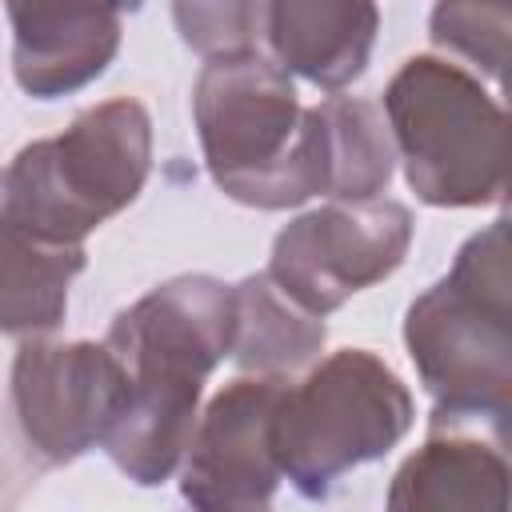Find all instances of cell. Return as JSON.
Here are the masks:
<instances>
[{"label":"cell","instance_id":"obj_7","mask_svg":"<svg viewBox=\"0 0 512 512\" xmlns=\"http://www.w3.org/2000/svg\"><path fill=\"white\" fill-rule=\"evenodd\" d=\"M412 228V212L400 200L324 204L276 232L264 276L300 312L324 320L404 264Z\"/></svg>","mask_w":512,"mask_h":512},{"label":"cell","instance_id":"obj_5","mask_svg":"<svg viewBox=\"0 0 512 512\" xmlns=\"http://www.w3.org/2000/svg\"><path fill=\"white\" fill-rule=\"evenodd\" d=\"M412 420L404 380L368 348H340L280 388L268 444L280 476L304 500H324L344 472L392 452Z\"/></svg>","mask_w":512,"mask_h":512},{"label":"cell","instance_id":"obj_15","mask_svg":"<svg viewBox=\"0 0 512 512\" xmlns=\"http://www.w3.org/2000/svg\"><path fill=\"white\" fill-rule=\"evenodd\" d=\"M328 156V196L332 204L380 200L396 172V148L380 104L364 96H328L316 104Z\"/></svg>","mask_w":512,"mask_h":512},{"label":"cell","instance_id":"obj_17","mask_svg":"<svg viewBox=\"0 0 512 512\" xmlns=\"http://www.w3.org/2000/svg\"><path fill=\"white\" fill-rule=\"evenodd\" d=\"M180 40L204 60L260 52L264 44V4L224 0V4H172Z\"/></svg>","mask_w":512,"mask_h":512},{"label":"cell","instance_id":"obj_9","mask_svg":"<svg viewBox=\"0 0 512 512\" xmlns=\"http://www.w3.org/2000/svg\"><path fill=\"white\" fill-rule=\"evenodd\" d=\"M284 384L240 376L208 400L180 460V496L192 512H272L280 468L268 424Z\"/></svg>","mask_w":512,"mask_h":512},{"label":"cell","instance_id":"obj_1","mask_svg":"<svg viewBox=\"0 0 512 512\" xmlns=\"http://www.w3.org/2000/svg\"><path fill=\"white\" fill-rule=\"evenodd\" d=\"M232 340L236 288L204 272L172 276L116 312L104 348L120 364L124 408L104 452L128 480L152 488L180 468L204 384L232 356Z\"/></svg>","mask_w":512,"mask_h":512},{"label":"cell","instance_id":"obj_13","mask_svg":"<svg viewBox=\"0 0 512 512\" xmlns=\"http://www.w3.org/2000/svg\"><path fill=\"white\" fill-rule=\"evenodd\" d=\"M84 264V248H56L24 236L0 204V332L40 340L60 328L68 288Z\"/></svg>","mask_w":512,"mask_h":512},{"label":"cell","instance_id":"obj_2","mask_svg":"<svg viewBox=\"0 0 512 512\" xmlns=\"http://www.w3.org/2000/svg\"><path fill=\"white\" fill-rule=\"evenodd\" d=\"M408 356L432 396V428L488 420L504 440L512 408V260L508 220L468 236L404 316Z\"/></svg>","mask_w":512,"mask_h":512},{"label":"cell","instance_id":"obj_11","mask_svg":"<svg viewBox=\"0 0 512 512\" xmlns=\"http://www.w3.org/2000/svg\"><path fill=\"white\" fill-rule=\"evenodd\" d=\"M380 28V8L364 0H272L264 4V44L276 68L316 88L340 92L364 76Z\"/></svg>","mask_w":512,"mask_h":512},{"label":"cell","instance_id":"obj_8","mask_svg":"<svg viewBox=\"0 0 512 512\" xmlns=\"http://www.w3.org/2000/svg\"><path fill=\"white\" fill-rule=\"evenodd\" d=\"M12 408L44 464H72L104 444L124 408L120 364L92 340H24L12 360Z\"/></svg>","mask_w":512,"mask_h":512},{"label":"cell","instance_id":"obj_16","mask_svg":"<svg viewBox=\"0 0 512 512\" xmlns=\"http://www.w3.org/2000/svg\"><path fill=\"white\" fill-rule=\"evenodd\" d=\"M508 28H512V12L500 4H436L428 20V32L440 48L472 60L492 80L504 76Z\"/></svg>","mask_w":512,"mask_h":512},{"label":"cell","instance_id":"obj_14","mask_svg":"<svg viewBox=\"0 0 512 512\" xmlns=\"http://www.w3.org/2000/svg\"><path fill=\"white\" fill-rule=\"evenodd\" d=\"M236 288V340L232 360L252 376L288 380L312 364L328 340L324 320L300 312L284 292L272 288L264 272L244 276Z\"/></svg>","mask_w":512,"mask_h":512},{"label":"cell","instance_id":"obj_4","mask_svg":"<svg viewBox=\"0 0 512 512\" xmlns=\"http://www.w3.org/2000/svg\"><path fill=\"white\" fill-rule=\"evenodd\" d=\"M152 172V116L116 96L84 108L60 136L32 140L0 172L4 216L32 240L84 248V236L124 212Z\"/></svg>","mask_w":512,"mask_h":512},{"label":"cell","instance_id":"obj_6","mask_svg":"<svg viewBox=\"0 0 512 512\" xmlns=\"http://www.w3.org/2000/svg\"><path fill=\"white\" fill-rule=\"evenodd\" d=\"M384 124L408 188L432 208H484L504 196V108L460 64L412 56L384 88Z\"/></svg>","mask_w":512,"mask_h":512},{"label":"cell","instance_id":"obj_10","mask_svg":"<svg viewBox=\"0 0 512 512\" xmlns=\"http://www.w3.org/2000/svg\"><path fill=\"white\" fill-rule=\"evenodd\" d=\"M12 76L36 100L68 96L112 64L120 48V8L104 4H8Z\"/></svg>","mask_w":512,"mask_h":512},{"label":"cell","instance_id":"obj_12","mask_svg":"<svg viewBox=\"0 0 512 512\" xmlns=\"http://www.w3.org/2000/svg\"><path fill=\"white\" fill-rule=\"evenodd\" d=\"M384 512H508L500 444L436 432L392 476Z\"/></svg>","mask_w":512,"mask_h":512},{"label":"cell","instance_id":"obj_3","mask_svg":"<svg viewBox=\"0 0 512 512\" xmlns=\"http://www.w3.org/2000/svg\"><path fill=\"white\" fill-rule=\"evenodd\" d=\"M192 120L216 188L248 208L280 212L328 196V156L316 104L264 56H216L192 88Z\"/></svg>","mask_w":512,"mask_h":512}]
</instances>
